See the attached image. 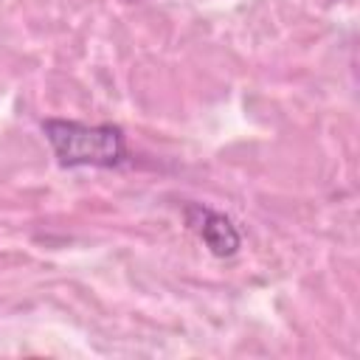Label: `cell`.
<instances>
[{
  "label": "cell",
  "instance_id": "obj_1",
  "mask_svg": "<svg viewBox=\"0 0 360 360\" xmlns=\"http://www.w3.org/2000/svg\"><path fill=\"white\" fill-rule=\"evenodd\" d=\"M42 132L65 169L93 166L118 169L127 163V135L118 124H82L70 118H45Z\"/></svg>",
  "mask_w": 360,
  "mask_h": 360
},
{
  "label": "cell",
  "instance_id": "obj_2",
  "mask_svg": "<svg viewBox=\"0 0 360 360\" xmlns=\"http://www.w3.org/2000/svg\"><path fill=\"white\" fill-rule=\"evenodd\" d=\"M183 217L186 225L202 239V245L208 248L211 256L217 259H231L239 253L242 248V233L233 225V219L222 211H214L202 202H186L183 205Z\"/></svg>",
  "mask_w": 360,
  "mask_h": 360
}]
</instances>
